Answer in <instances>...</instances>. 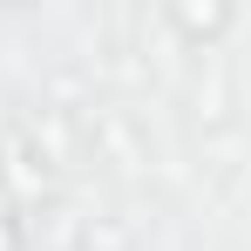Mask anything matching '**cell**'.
<instances>
[{
    "mask_svg": "<svg viewBox=\"0 0 251 251\" xmlns=\"http://www.w3.org/2000/svg\"><path fill=\"white\" fill-rule=\"evenodd\" d=\"M0 251H21V231H14V217H0Z\"/></svg>",
    "mask_w": 251,
    "mask_h": 251,
    "instance_id": "obj_1",
    "label": "cell"
}]
</instances>
